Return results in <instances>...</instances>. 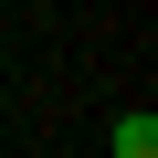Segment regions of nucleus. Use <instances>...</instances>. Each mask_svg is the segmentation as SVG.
<instances>
[{"label":"nucleus","mask_w":158,"mask_h":158,"mask_svg":"<svg viewBox=\"0 0 158 158\" xmlns=\"http://www.w3.org/2000/svg\"><path fill=\"white\" fill-rule=\"evenodd\" d=\"M106 148H116V158H158V116H148V106H137V116H116V137H106Z\"/></svg>","instance_id":"1"}]
</instances>
